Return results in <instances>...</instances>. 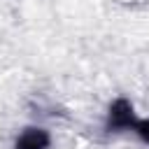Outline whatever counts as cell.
Returning <instances> with one entry per match:
<instances>
[{
	"label": "cell",
	"mask_w": 149,
	"mask_h": 149,
	"mask_svg": "<svg viewBox=\"0 0 149 149\" xmlns=\"http://www.w3.org/2000/svg\"><path fill=\"white\" fill-rule=\"evenodd\" d=\"M133 133H135L142 142L149 144V119H137L135 126H133Z\"/></svg>",
	"instance_id": "3957f363"
},
{
	"label": "cell",
	"mask_w": 149,
	"mask_h": 149,
	"mask_svg": "<svg viewBox=\"0 0 149 149\" xmlns=\"http://www.w3.org/2000/svg\"><path fill=\"white\" fill-rule=\"evenodd\" d=\"M140 116L135 114V107L128 98H116L112 100L107 116H105V133H123V130H133L135 121Z\"/></svg>",
	"instance_id": "6da1fadb"
},
{
	"label": "cell",
	"mask_w": 149,
	"mask_h": 149,
	"mask_svg": "<svg viewBox=\"0 0 149 149\" xmlns=\"http://www.w3.org/2000/svg\"><path fill=\"white\" fill-rule=\"evenodd\" d=\"M49 147H51L49 130H44L40 126H30V128H23L16 135L12 149H49Z\"/></svg>",
	"instance_id": "7a4b0ae2"
}]
</instances>
